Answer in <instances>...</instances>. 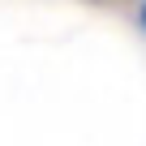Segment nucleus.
Returning a JSON list of instances; mask_svg holds the SVG:
<instances>
[{"mask_svg":"<svg viewBox=\"0 0 146 146\" xmlns=\"http://www.w3.org/2000/svg\"><path fill=\"white\" fill-rule=\"evenodd\" d=\"M137 22H142V30H146V0H142V13H137Z\"/></svg>","mask_w":146,"mask_h":146,"instance_id":"f257e3e1","label":"nucleus"}]
</instances>
